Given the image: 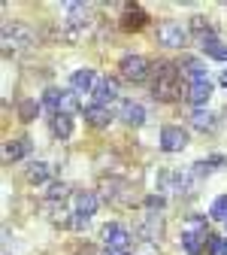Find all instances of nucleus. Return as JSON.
<instances>
[{
  "instance_id": "f257e3e1",
  "label": "nucleus",
  "mask_w": 227,
  "mask_h": 255,
  "mask_svg": "<svg viewBox=\"0 0 227 255\" xmlns=\"http://www.w3.org/2000/svg\"><path fill=\"white\" fill-rule=\"evenodd\" d=\"M154 98L164 101V104H173L179 98V73H176L173 64H160L157 82H154Z\"/></svg>"
},
{
  "instance_id": "473e14b6",
  "label": "nucleus",
  "mask_w": 227,
  "mask_h": 255,
  "mask_svg": "<svg viewBox=\"0 0 227 255\" xmlns=\"http://www.w3.org/2000/svg\"><path fill=\"white\" fill-rule=\"evenodd\" d=\"M224 85H227V73H224Z\"/></svg>"
},
{
  "instance_id": "b1692460",
  "label": "nucleus",
  "mask_w": 227,
  "mask_h": 255,
  "mask_svg": "<svg viewBox=\"0 0 227 255\" xmlns=\"http://www.w3.org/2000/svg\"><path fill=\"white\" fill-rule=\"evenodd\" d=\"M67 195H70V185H67V182H55V185L49 188V201H52V204H58L61 198H67Z\"/></svg>"
},
{
  "instance_id": "6e6552de",
  "label": "nucleus",
  "mask_w": 227,
  "mask_h": 255,
  "mask_svg": "<svg viewBox=\"0 0 227 255\" xmlns=\"http://www.w3.org/2000/svg\"><path fill=\"white\" fill-rule=\"evenodd\" d=\"M121 122L127 128H140L146 122V110L140 104H134V101H121Z\"/></svg>"
},
{
  "instance_id": "39448f33",
  "label": "nucleus",
  "mask_w": 227,
  "mask_h": 255,
  "mask_svg": "<svg viewBox=\"0 0 227 255\" xmlns=\"http://www.w3.org/2000/svg\"><path fill=\"white\" fill-rule=\"evenodd\" d=\"M118 70H121L124 79L140 82V79H146V73H149V61H146L143 55H124L121 64H118Z\"/></svg>"
},
{
  "instance_id": "f03ea898",
  "label": "nucleus",
  "mask_w": 227,
  "mask_h": 255,
  "mask_svg": "<svg viewBox=\"0 0 227 255\" xmlns=\"http://www.w3.org/2000/svg\"><path fill=\"white\" fill-rule=\"evenodd\" d=\"M100 237L106 240V249H115V252H131V231L121 228L118 222H106L100 228Z\"/></svg>"
},
{
  "instance_id": "2eb2a0df",
  "label": "nucleus",
  "mask_w": 227,
  "mask_h": 255,
  "mask_svg": "<svg viewBox=\"0 0 227 255\" xmlns=\"http://www.w3.org/2000/svg\"><path fill=\"white\" fill-rule=\"evenodd\" d=\"M97 207H100V201H97V195H91V191H82V195L76 198V213L79 216H94L97 213Z\"/></svg>"
},
{
  "instance_id": "9d476101",
  "label": "nucleus",
  "mask_w": 227,
  "mask_h": 255,
  "mask_svg": "<svg viewBox=\"0 0 227 255\" xmlns=\"http://www.w3.org/2000/svg\"><path fill=\"white\" fill-rule=\"evenodd\" d=\"M27 152H30V140H27V137L9 140V143L3 146V161H21Z\"/></svg>"
},
{
  "instance_id": "c756f323",
  "label": "nucleus",
  "mask_w": 227,
  "mask_h": 255,
  "mask_svg": "<svg viewBox=\"0 0 227 255\" xmlns=\"http://www.w3.org/2000/svg\"><path fill=\"white\" fill-rule=\"evenodd\" d=\"M146 204H149L151 210H164V198H157V195H151V198H146Z\"/></svg>"
},
{
  "instance_id": "4468645a",
  "label": "nucleus",
  "mask_w": 227,
  "mask_h": 255,
  "mask_svg": "<svg viewBox=\"0 0 227 255\" xmlns=\"http://www.w3.org/2000/svg\"><path fill=\"white\" fill-rule=\"evenodd\" d=\"M70 82H73V88L76 91H91V88H97V76H94V70H76L73 76H70Z\"/></svg>"
},
{
  "instance_id": "ddd939ff",
  "label": "nucleus",
  "mask_w": 227,
  "mask_h": 255,
  "mask_svg": "<svg viewBox=\"0 0 227 255\" xmlns=\"http://www.w3.org/2000/svg\"><path fill=\"white\" fill-rule=\"evenodd\" d=\"M49 176H52V167H49L46 161H34V164H27V170H24V179L34 182V185H37V182H46Z\"/></svg>"
},
{
  "instance_id": "aec40b11",
  "label": "nucleus",
  "mask_w": 227,
  "mask_h": 255,
  "mask_svg": "<svg viewBox=\"0 0 227 255\" xmlns=\"http://www.w3.org/2000/svg\"><path fill=\"white\" fill-rule=\"evenodd\" d=\"M149 18H146V12L143 9H131L124 18H121V24H124V30H134V27H143Z\"/></svg>"
},
{
  "instance_id": "393cba45",
  "label": "nucleus",
  "mask_w": 227,
  "mask_h": 255,
  "mask_svg": "<svg viewBox=\"0 0 227 255\" xmlns=\"http://www.w3.org/2000/svg\"><path fill=\"white\" fill-rule=\"evenodd\" d=\"M212 219H227V195L215 198V204H212Z\"/></svg>"
},
{
  "instance_id": "a211bd4d",
  "label": "nucleus",
  "mask_w": 227,
  "mask_h": 255,
  "mask_svg": "<svg viewBox=\"0 0 227 255\" xmlns=\"http://www.w3.org/2000/svg\"><path fill=\"white\" fill-rule=\"evenodd\" d=\"M160 231H164V225H160V219H154V216H149L143 225H140V234H143L146 240H157Z\"/></svg>"
},
{
  "instance_id": "20e7f679",
  "label": "nucleus",
  "mask_w": 227,
  "mask_h": 255,
  "mask_svg": "<svg viewBox=\"0 0 227 255\" xmlns=\"http://www.w3.org/2000/svg\"><path fill=\"white\" fill-rule=\"evenodd\" d=\"M30 40H34V34H30V27L15 21V24H6L3 27V52H15V49H24Z\"/></svg>"
},
{
  "instance_id": "5701e85b",
  "label": "nucleus",
  "mask_w": 227,
  "mask_h": 255,
  "mask_svg": "<svg viewBox=\"0 0 227 255\" xmlns=\"http://www.w3.org/2000/svg\"><path fill=\"white\" fill-rule=\"evenodd\" d=\"M185 70H188L194 79H206V67H203L197 58H188V61H185Z\"/></svg>"
},
{
  "instance_id": "f8f14e48",
  "label": "nucleus",
  "mask_w": 227,
  "mask_h": 255,
  "mask_svg": "<svg viewBox=\"0 0 227 255\" xmlns=\"http://www.w3.org/2000/svg\"><path fill=\"white\" fill-rule=\"evenodd\" d=\"M94 94H97V104H112L115 98H118V85H115V79H97V88H94Z\"/></svg>"
},
{
  "instance_id": "dca6fc26",
  "label": "nucleus",
  "mask_w": 227,
  "mask_h": 255,
  "mask_svg": "<svg viewBox=\"0 0 227 255\" xmlns=\"http://www.w3.org/2000/svg\"><path fill=\"white\" fill-rule=\"evenodd\" d=\"M191 125H194V128H200V131H215L218 119H215L209 110H194V116H191Z\"/></svg>"
},
{
  "instance_id": "1a4fd4ad",
  "label": "nucleus",
  "mask_w": 227,
  "mask_h": 255,
  "mask_svg": "<svg viewBox=\"0 0 227 255\" xmlns=\"http://www.w3.org/2000/svg\"><path fill=\"white\" fill-rule=\"evenodd\" d=\"M85 122L94 125V128H109L112 116H109V110H106L103 104H88V107H85Z\"/></svg>"
},
{
  "instance_id": "6ab92c4d",
  "label": "nucleus",
  "mask_w": 227,
  "mask_h": 255,
  "mask_svg": "<svg viewBox=\"0 0 227 255\" xmlns=\"http://www.w3.org/2000/svg\"><path fill=\"white\" fill-rule=\"evenodd\" d=\"M203 52L212 55V58H218V61H227V43H221V40H215V37H209V40L203 43Z\"/></svg>"
},
{
  "instance_id": "412c9836",
  "label": "nucleus",
  "mask_w": 227,
  "mask_h": 255,
  "mask_svg": "<svg viewBox=\"0 0 227 255\" xmlns=\"http://www.w3.org/2000/svg\"><path fill=\"white\" fill-rule=\"evenodd\" d=\"M37 113H40V104H37V101H30V98H27V101L18 104V116H21V122H34Z\"/></svg>"
},
{
  "instance_id": "a878e982",
  "label": "nucleus",
  "mask_w": 227,
  "mask_h": 255,
  "mask_svg": "<svg viewBox=\"0 0 227 255\" xmlns=\"http://www.w3.org/2000/svg\"><path fill=\"white\" fill-rule=\"evenodd\" d=\"M61 98H64V94H61L58 88H46V94H43V104H46V107H55V110H58Z\"/></svg>"
},
{
  "instance_id": "bb28decb",
  "label": "nucleus",
  "mask_w": 227,
  "mask_h": 255,
  "mask_svg": "<svg viewBox=\"0 0 227 255\" xmlns=\"http://www.w3.org/2000/svg\"><path fill=\"white\" fill-rule=\"evenodd\" d=\"M221 243H224V240H218L215 234H209V237H206V252H209V255H215V252H221Z\"/></svg>"
},
{
  "instance_id": "2f4dec72",
  "label": "nucleus",
  "mask_w": 227,
  "mask_h": 255,
  "mask_svg": "<svg viewBox=\"0 0 227 255\" xmlns=\"http://www.w3.org/2000/svg\"><path fill=\"white\" fill-rule=\"evenodd\" d=\"M221 255H227V240H224V243H221Z\"/></svg>"
},
{
  "instance_id": "cd10ccee",
  "label": "nucleus",
  "mask_w": 227,
  "mask_h": 255,
  "mask_svg": "<svg viewBox=\"0 0 227 255\" xmlns=\"http://www.w3.org/2000/svg\"><path fill=\"white\" fill-rule=\"evenodd\" d=\"M191 27H197V34H203V43H206V30H203V27H209V24L203 21V15H194V18H191Z\"/></svg>"
},
{
  "instance_id": "423d86ee",
  "label": "nucleus",
  "mask_w": 227,
  "mask_h": 255,
  "mask_svg": "<svg viewBox=\"0 0 227 255\" xmlns=\"http://www.w3.org/2000/svg\"><path fill=\"white\" fill-rule=\"evenodd\" d=\"M157 40L164 46H170V49H182L188 43V30L182 24H176V21H167V24L157 27Z\"/></svg>"
},
{
  "instance_id": "f3484780",
  "label": "nucleus",
  "mask_w": 227,
  "mask_h": 255,
  "mask_svg": "<svg viewBox=\"0 0 227 255\" xmlns=\"http://www.w3.org/2000/svg\"><path fill=\"white\" fill-rule=\"evenodd\" d=\"M52 131H55V137H61V140H67V137L73 134V122H70V116H64V113H58V116L52 119Z\"/></svg>"
},
{
  "instance_id": "7c9ffc66",
  "label": "nucleus",
  "mask_w": 227,
  "mask_h": 255,
  "mask_svg": "<svg viewBox=\"0 0 227 255\" xmlns=\"http://www.w3.org/2000/svg\"><path fill=\"white\" fill-rule=\"evenodd\" d=\"M106 255H127V252H115V249H106Z\"/></svg>"
},
{
  "instance_id": "c85d7f7f",
  "label": "nucleus",
  "mask_w": 227,
  "mask_h": 255,
  "mask_svg": "<svg viewBox=\"0 0 227 255\" xmlns=\"http://www.w3.org/2000/svg\"><path fill=\"white\" fill-rule=\"evenodd\" d=\"M76 255H103V252L97 249V246H91V243H82V246L76 249Z\"/></svg>"
},
{
  "instance_id": "9b49d317",
  "label": "nucleus",
  "mask_w": 227,
  "mask_h": 255,
  "mask_svg": "<svg viewBox=\"0 0 227 255\" xmlns=\"http://www.w3.org/2000/svg\"><path fill=\"white\" fill-rule=\"evenodd\" d=\"M209 94H212V82H209V76H206V79H194V82H191V91H188L191 104L203 107V104L209 101Z\"/></svg>"
},
{
  "instance_id": "4be33fe9",
  "label": "nucleus",
  "mask_w": 227,
  "mask_h": 255,
  "mask_svg": "<svg viewBox=\"0 0 227 255\" xmlns=\"http://www.w3.org/2000/svg\"><path fill=\"white\" fill-rule=\"evenodd\" d=\"M76 110H79V101H76V94H64V98H61V104H58V113L70 116V113H76Z\"/></svg>"
},
{
  "instance_id": "7ed1b4c3",
  "label": "nucleus",
  "mask_w": 227,
  "mask_h": 255,
  "mask_svg": "<svg viewBox=\"0 0 227 255\" xmlns=\"http://www.w3.org/2000/svg\"><path fill=\"white\" fill-rule=\"evenodd\" d=\"M200 222H203V219L194 216V219H191V228L182 234V249H185L188 255H203V252H206V237H209V234L200 228Z\"/></svg>"
},
{
  "instance_id": "0eeeda50",
  "label": "nucleus",
  "mask_w": 227,
  "mask_h": 255,
  "mask_svg": "<svg viewBox=\"0 0 227 255\" xmlns=\"http://www.w3.org/2000/svg\"><path fill=\"white\" fill-rule=\"evenodd\" d=\"M185 146H188L185 128H179V125H167L164 131H160V149H164V152H182Z\"/></svg>"
}]
</instances>
